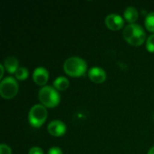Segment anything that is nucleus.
I'll return each instance as SVG.
<instances>
[{"instance_id": "f257e3e1", "label": "nucleus", "mask_w": 154, "mask_h": 154, "mask_svg": "<svg viewBox=\"0 0 154 154\" xmlns=\"http://www.w3.org/2000/svg\"><path fill=\"white\" fill-rule=\"evenodd\" d=\"M125 41L134 46H140L145 41V32L143 28L136 23H129L123 32Z\"/></svg>"}, {"instance_id": "0eeeda50", "label": "nucleus", "mask_w": 154, "mask_h": 154, "mask_svg": "<svg viewBox=\"0 0 154 154\" xmlns=\"http://www.w3.org/2000/svg\"><path fill=\"white\" fill-rule=\"evenodd\" d=\"M66 125L60 120H53L48 125V132L52 136H61L66 133Z\"/></svg>"}, {"instance_id": "20e7f679", "label": "nucleus", "mask_w": 154, "mask_h": 154, "mask_svg": "<svg viewBox=\"0 0 154 154\" xmlns=\"http://www.w3.org/2000/svg\"><path fill=\"white\" fill-rule=\"evenodd\" d=\"M47 110L43 105H34L29 111L28 119L33 127L42 126L47 119Z\"/></svg>"}, {"instance_id": "aec40b11", "label": "nucleus", "mask_w": 154, "mask_h": 154, "mask_svg": "<svg viewBox=\"0 0 154 154\" xmlns=\"http://www.w3.org/2000/svg\"><path fill=\"white\" fill-rule=\"evenodd\" d=\"M148 154H154V146H152V147L149 150Z\"/></svg>"}, {"instance_id": "1a4fd4ad", "label": "nucleus", "mask_w": 154, "mask_h": 154, "mask_svg": "<svg viewBox=\"0 0 154 154\" xmlns=\"http://www.w3.org/2000/svg\"><path fill=\"white\" fill-rule=\"evenodd\" d=\"M88 77L95 83H102L106 79V73L99 67H93L88 71Z\"/></svg>"}, {"instance_id": "39448f33", "label": "nucleus", "mask_w": 154, "mask_h": 154, "mask_svg": "<svg viewBox=\"0 0 154 154\" xmlns=\"http://www.w3.org/2000/svg\"><path fill=\"white\" fill-rule=\"evenodd\" d=\"M18 92V84L17 81L12 78L7 77L2 79L0 83V95L2 97L10 99L16 96Z\"/></svg>"}, {"instance_id": "4468645a", "label": "nucleus", "mask_w": 154, "mask_h": 154, "mask_svg": "<svg viewBox=\"0 0 154 154\" xmlns=\"http://www.w3.org/2000/svg\"><path fill=\"white\" fill-rule=\"evenodd\" d=\"M14 74H15L16 79H19V80H25V79L28 78L29 72H28V69H27L26 68L19 67V69L16 70V72H15Z\"/></svg>"}, {"instance_id": "f3484780", "label": "nucleus", "mask_w": 154, "mask_h": 154, "mask_svg": "<svg viewBox=\"0 0 154 154\" xmlns=\"http://www.w3.org/2000/svg\"><path fill=\"white\" fill-rule=\"evenodd\" d=\"M28 154H43V151L40 148V147H32L30 151H29V153Z\"/></svg>"}, {"instance_id": "7ed1b4c3", "label": "nucleus", "mask_w": 154, "mask_h": 154, "mask_svg": "<svg viewBox=\"0 0 154 154\" xmlns=\"http://www.w3.org/2000/svg\"><path fill=\"white\" fill-rule=\"evenodd\" d=\"M39 99L44 106L53 108L59 105L60 97L54 88L51 86H45L39 91Z\"/></svg>"}, {"instance_id": "ddd939ff", "label": "nucleus", "mask_w": 154, "mask_h": 154, "mask_svg": "<svg viewBox=\"0 0 154 154\" xmlns=\"http://www.w3.org/2000/svg\"><path fill=\"white\" fill-rule=\"evenodd\" d=\"M145 27L150 32H154V12L149 13L145 18Z\"/></svg>"}, {"instance_id": "f8f14e48", "label": "nucleus", "mask_w": 154, "mask_h": 154, "mask_svg": "<svg viewBox=\"0 0 154 154\" xmlns=\"http://www.w3.org/2000/svg\"><path fill=\"white\" fill-rule=\"evenodd\" d=\"M53 86L56 89L60 90V91H64L69 88V82L68 79L65 77H58L53 81Z\"/></svg>"}, {"instance_id": "f03ea898", "label": "nucleus", "mask_w": 154, "mask_h": 154, "mask_svg": "<svg viewBox=\"0 0 154 154\" xmlns=\"http://www.w3.org/2000/svg\"><path fill=\"white\" fill-rule=\"evenodd\" d=\"M64 71L71 77H80L87 70V62L79 57H70L63 65Z\"/></svg>"}, {"instance_id": "6ab92c4d", "label": "nucleus", "mask_w": 154, "mask_h": 154, "mask_svg": "<svg viewBox=\"0 0 154 154\" xmlns=\"http://www.w3.org/2000/svg\"><path fill=\"white\" fill-rule=\"evenodd\" d=\"M4 64H0V69H1V74H0V78L2 79L3 78V75H4V71H5V69H4Z\"/></svg>"}, {"instance_id": "9d476101", "label": "nucleus", "mask_w": 154, "mask_h": 154, "mask_svg": "<svg viewBox=\"0 0 154 154\" xmlns=\"http://www.w3.org/2000/svg\"><path fill=\"white\" fill-rule=\"evenodd\" d=\"M18 65H19V62L15 57H8L5 60V62H4V67L11 74L16 72V70L19 69Z\"/></svg>"}, {"instance_id": "dca6fc26", "label": "nucleus", "mask_w": 154, "mask_h": 154, "mask_svg": "<svg viewBox=\"0 0 154 154\" xmlns=\"http://www.w3.org/2000/svg\"><path fill=\"white\" fill-rule=\"evenodd\" d=\"M0 154H12L10 147L5 143L0 145Z\"/></svg>"}, {"instance_id": "9b49d317", "label": "nucleus", "mask_w": 154, "mask_h": 154, "mask_svg": "<svg viewBox=\"0 0 154 154\" xmlns=\"http://www.w3.org/2000/svg\"><path fill=\"white\" fill-rule=\"evenodd\" d=\"M138 10L134 6H128L124 13L125 20L130 23H134V22L138 19Z\"/></svg>"}, {"instance_id": "a211bd4d", "label": "nucleus", "mask_w": 154, "mask_h": 154, "mask_svg": "<svg viewBox=\"0 0 154 154\" xmlns=\"http://www.w3.org/2000/svg\"><path fill=\"white\" fill-rule=\"evenodd\" d=\"M48 154H62V151L59 147H51L49 150Z\"/></svg>"}, {"instance_id": "2eb2a0df", "label": "nucleus", "mask_w": 154, "mask_h": 154, "mask_svg": "<svg viewBox=\"0 0 154 154\" xmlns=\"http://www.w3.org/2000/svg\"><path fill=\"white\" fill-rule=\"evenodd\" d=\"M146 48L150 52H154V34L149 36L146 42Z\"/></svg>"}, {"instance_id": "423d86ee", "label": "nucleus", "mask_w": 154, "mask_h": 154, "mask_svg": "<svg viewBox=\"0 0 154 154\" xmlns=\"http://www.w3.org/2000/svg\"><path fill=\"white\" fill-rule=\"evenodd\" d=\"M106 25L112 31H118L123 28L125 21L123 17L117 14H110L106 17Z\"/></svg>"}, {"instance_id": "6e6552de", "label": "nucleus", "mask_w": 154, "mask_h": 154, "mask_svg": "<svg viewBox=\"0 0 154 154\" xmlns=\"http://www.w3.org/2000/svg\"><path fill=\"white\" fill-rule=\"evenodd\" d=\"M33 81L39 86H44L49 79V72L46 69L42 67L36 68L32 74Z\"/></svg>"}]
</instances>
